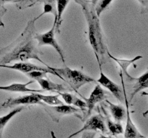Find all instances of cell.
<instances>
[{
	"mask_svg": "<svg viewBox=\"0 0 148 138\" xmlns=\"http://www.w3.org/2000/svg\"><path fill=\"white\" fill-rule=\"evenodd\" d=\"M58 94L60 95L62 97V99H63V100L64 101L65 103H66V104H72V102H73V100H74V97H75V96H74L73 94H72V93H68V92H64V91H62V92H58Z\"/></svg>",
	"mask_w": 148,
	"mask_h": 138,
	"instance_id": "obj_25",
	"label": "cell"
},
{
	"mask_svg": "<svg viewBox=\"0 0 148 138\" xmlns=\"http://www.w3.org/2000/svg\"><path fill=\"white\" fill-rule=\"evenodd\" d=\"M106 92L103 90L101 85H96L92 91L91 92L89 97L84 98V100L86 102L87 110H88L86 116H90L95 105L98 102H101L103 101L104 99H106Z\"/></svg>",
	"mask_w": 148,
	"mask_h": 138,
	"instance_id": "obj_10",
	"label": "cell"
},
{
	"mask_svg": "<svg viewBox=\"0 0 148 138\" xmlns=\"http://www.w3.org/2000/svg\"><path fill=\"white\" fill-rule=\"evenodd\" d=\"M145 1H148V0H145Z\"/></svg>",
	"mask_w": 148,
	"mask_h": 138,
	"instance_id": "obj_32",
	"label": "cell"
},
{
	"mask_svg": "<svg viewBox=\"0 0 148 138\" xmlns=\"http://www.w3.org/2000/svg\"><path fill=\"white\" fill-rule=\"evenodd\" d=\"M46 66V68L41 67V66H36L35 64H32L30 63H26L25 61L24 62H19V63H16L13 65H8V64H0V68H8V69H12L14 70H18V71L22 72L23 73H27L28 72L32 71V70H42V71H45L47 73H51V74L55 75L54 72L49 68L46 64L45 65Z\"/></svg>",
	"mask_w": 148,
	"mask_h": 138,
	"instance_id": "obj_9",
	"label": "cell"
},
{
	"mask_svg": "<svg viewBox=\"0 0 148 138\" xmlns=\"http://www.w3.org/2000/svg\"><path fill=\"white\" fill-rule=\"evenodd\" d=\"M7 9L4 8L3 6H1V7H0V27H4V24L2 22V17L5 14V13L7 12Z\"/></svg>",
	"mask_w": 148,
	"mask_h": 138,
	"instance_id": "obj_27",
	"label": "cell"
},
{
	"mask_svg": "<svg viewBox=\"0 0 148 138\" xmlns=\"http://www.w3.org/2000/svg\"><path fill=\"white\" fill-rule=\"evenodd\" d=\"M98 1V0H91V4H92L93 6H95V4H97V2Z\"/></svg>",
	"mask_w": 148,
	"mask_h": 138,
	"instance_id": "obj_30",
	"label": "cell"
},
{
	"mask_svg": "<svg viewBox=\"0 0 148 138\" xmlns=\"http://www.w3.org/2000/svg\"><path fill=\"white\" fill-rule=\"evenodd\" d=\"M14 0H0V7L2 6V4H4V3L7 2H12V1H14Z\"/></svg>",
	"mask_w": 148,
	"mask_h": 138,
	"instance_id": "obj_29",
	"label": "cell"
},
{
	"mask_svg": "<svg viewBox=\"0 0 148 138\" xmlns=\"http://www.w3.org/2000/svg\"><path fill=\"white\" fill-rule=\"evenodd\" d=\"M97 82L100 83V85L104 86L108 90L110 91L111 93L120 102H123L124 101V91H122L119 85L114 83L113 80H111L105 73L102 72L101 69V74H100L99 78L98 80H96Z\"/></svg>",
	"mask_w": 148,
	"mask_h": 138,
	"instance_id": "obj_11",
	"label": "cell"
},
{
	"mask_svg": "<svg viewBox=\"0 0 148 138\" xmlns=\"http://www.w3.org/2000/svg\"><path fill=\"white\" fill-rule=\"evenodd\" d=\"M106 122L107 128L112 135L116 136L117 135L124 133V129L120 122H113L110 119H107Z\"/></svg>",
	"mask_w": 148,
	"mask_h": 138,
	"instance_id": "obj_21",
	"label": "cell"
},
{
	"mask_svg": "<svg viewBox=\"0 0 148 138\" xmlns=\"http://www.w3.org/2000/svg\"><path fill=\"white\" fill-rule=\"evenodd\" d=\"M42 102H44L47 105H60L64 104L63 101L59 99V95H43L40 93H35Z\"/></svg>",
	"mask_w": 148,
	"mask_h": 138,
	"instance_id": "obj_20",
	"label": "cell"
},
{
	"mask_svg": "<svg viewBox=\"0 0 148 138\" xmlns=\"http://www.w3.org/2000/svg\"><path fill=\"white\" fill-rule=\"evenodd\" d=\"M46 74H47L46 72L42 71V70H32V71L25 73L27 77L36 80L39 78H47Z\"/></svg>",
	"mask_w": 148,
	"mask_h": 138,
	"instance_id": "obj_23",
	"label": "cell"
},
{
	"mask_svg": "<svg viewBox=\"0 0 148 138\" xmlns=\"http://www.w3.org/2000/svg\"><path fill=\"white\" fill-rule=\"evenodd\" d=\"M72 104H73L74 106H77V108H79L80 110H82V112H85V109L87 108L86 102L84 101H82V99H79V98H77L75 96V97H74V100H73V102H72Z\"/></svg>",
	"mask_w": 148,
	"mask_h": 138,
	"instance_id": "obj_26",
	"label": "cell"
},
{
	"mask_svg": "<svg viewBox=\"0 0 148 138\" xmlns=\"http://www.w3.org/2000/svg\"><path fill=\"white\" fill-rule=\"evenodd\" d=\"M77 3L79 2V1H88V0H75Z\"/></svg>",
	"mask_w": 148,
	"mask_h": 138,
	"instance_id": "obj_31",
	"label": "cell"
},
{
	"mask_svg": "<svg viewBox=\"0 0 148 138\" xmlns=\"http://www.w3.org/2000/svg\"><path fill=\"white\" fill-rule=\"evenodd\" d=\"M141 95L142 96H148V93H147V92H142ZM147 115H148V109L143 113V116H146Z\"/></svg>",
	"mask_w": 148,
	"mask_h": 138,
	"instance_id": "obj_28",
	"label": "cell"
},
{
	"mask_svg": "<svg viewBox=\"0 0 148 138\" xmlns=\"http://www.w3.org/2000/svg\"><path fill=\"white\" fill-rule=\"evenodd\" d=\"M70 0H56V10H57V18L56 22V32H60V26L62 22V14L66 9V6L69 4Z\"/></svg>",
	"mask_w": 148,
	"mask_h": 138,
	"instance_id": "obj_18",
	"label": "cell"
},
{
	"mask_svg": "<svg viewBox=\"0 0 148 138\" xmlns=\"http://www.w3.org/2000/svg\"><path fill=\"white\" fill-rule=\"evenodd\" d=\"M25 106H18V107H16L15 109H12L11 112H9L7 114L4 115V116H0V138L2 137L3 131H4V127L7 125V124L15 116L16 114H17L18 113H20V112L25 109Z\"/></svg>",
	"mask_w": 148,
	"mask_h": 138,
	"instance_id": "obj_17",
	"label": "cell"
},
{
	"mask_svg": "<svg viewBox=\"0 0 148 138\" xmlns=\"http://www.w3.org/2000/svg\"><path fill=\"white\" fill-rule=\"evenodd\" d=\"M41 106L44 107L52 120L55 122H58L62 116L65 115L72 114L79 112L80 109L79 108L74 107L69 104H60V105H45L42 103Z\"/></svg>",
	"mask_w": 148,
	"mask_h": 138,
	"instance_id": "obj_5",
	"label": "cell"
},
{
	"mask_svg": "<svg viewBox=\"0 0 148 138\" xmlns=\"http://www.w3.org/2000/svg\"><path fill=\"white\" fill-rule=\"evenodd\" d=\"M34 83V80H30L27 83H14L7 86H0V91L9 92H29V93H40L43 90L29 89L27 86Z\"/></svg>",
	"mask_w": 148,
	"mask_h": 138,
	"instance_id": "obj_12",
	"label": "cell"
},
{
	"mask_svg": "<svg viewBox=\"0 0 148 138\" xmlns=\"http://www.w3.org/2000/svg\"><path fill=\"white\" fill-rule=\"evenodd\" d=\"M113 0H98L97 4H95V10L98 17H100L101 13L111 4Z\"/></svg>",
	"mask_w": 148,
	"mask_h": 138,
	"instance_id": "obj_22",
	"label": "cell"
},
{
	"mask_svg": "<svg viewBox=\"0 0 148 138\" xmlns=\"http://www.w3.org/2000/svg\"><path fill=\"white\" fill-rule=\"evenodd\" d=\"M43 102L38 99L35 93H32L30 95L19 96L17 98H8L3 103H0V109L12 108L19 105H28V104H40Z\"/></svg>",
	"mask_w": 148,
	"mask_h": 138,
	"instance_id": "obj_7",
	"label": "cell"
},
{
	"mask_svg": "<svg viewBox=\"0 0 148 138\" xmlns=\"http://www.w3.org/2000/svg\"><path fill=\"white\" fill-rule=\"evenodd\" d=\"M46 66L54 72L56 76L65 80L77 93H78V89H80L84 85L97 82L93 78L76 69H72L69 67L53 68L48 65Z\"/></svg>",
	"mask_w": 148,
	"mask_h": 138,
	"instance_id": "obj_3",
	"label": "cell"
},
{
	"mask_svg": "<svg viewBox=\"0 0 148 138\" xmlns=\"http://www.w3.org/2000/svg\"><path fill=\"white\" fill-rule=\"evenodd\" d=\"M77 4L81 6L85 14L88 27V40L101 69V66L106 63V55H108V50L104 43L99 17L96 14L94 6L89 1H79Z\"/></svg>",
	"mask_w": 148,
	"mask_h": 138,
	"instance_id": "obj_2",
	"label": "cell"
},
{
	"mask_svg": "<svg viewBox=\"0 0 148 138\" xmlns=\"http://www.w3.org/2000/svg\"><path fill=\"white\" fill-rule=\"evenodd\" d=\"M36 80L40 85V88L43 91L58 93V92L65 91L67 90V89L65 88L63 85L54 83V82L48 79L47 78H39Z\"/></svg>",
	"mask_w": 148,
	"mask_h": 138,
	"instance_id": "obj_15",
	"label": "cell"
},
{
	"mask_svg": "<svg viewBox=\"0 0 148 138\" xmlns=\"http://www.w3.org/2000/svg\"><path fill=\"white\" fill-rule=\"evenodd\" d=\"M120 76H121V83H122L123 86V91H124V101L126 103V128L125 130L124 131V137H133V138H140V137H145L143 135L140 134L137 128L136 127L135 124L133 123L132 119L131 118V115H130V108H129V101L127 99V94H126V90H125V85H124V78H123V74L121 72H120Z\"/></svg>",
	"mask_w": 148,
	"mask_h": 138,
	"instance_id": "obj_6",
	"label": "cell"
},
{
	"mask_svg": "<svg viewBox=\"0 0 148 138\" xmlns=\"http://www.w3.org/2000/svg\"><path fill=\"white\" fill-rule=\"evenodd\" d=\"M88 130L101 131L102 133H107V132H108V129H107L106 125L104 122L103 118L101 115H93L85 122L84 126L79 130L77 131L75 133L69 135V137H72L78 135L80 132Z\"/></svg>",
	"mask_w": 148,
	"mask_h": 138,
	"instance_id": "obj_8",
	"label": "cell"
},
{
	"mask_svg": "<svg viewBox=\"0 0 148 138\" xmlns=\"http://www.w3.org/2000/svg\"><path fill=\"white\" fill-rule=\"evenodd\" d=\"M131 83H132V91L130 95V101L132 100L137 93L148 88V70L140 77L134 78Z\"/></svg>",
	"mask_w": 148,
	"mask_h": 138,
	"instance_id": "obj_13",
	"label": "cell"
},
{
	"mask_svg": "<svg viewBox=\"0 0 148 138\" xmlns=\"http://www.w3.org/2000/svg\"><path fill=\"white\" fill-rule=\"evenodd\" d=\"M35 22L30 20L27 26L17 40L4 48L0 49V64H8L13 61L24 62L35 59L40 63H46L40 58L39 50L35 35Z\"/></svg>",
	"mask_w": 148,
	"mask_h": 138,
	"instance_id": "obj_1",
	"label": "cell"
},
{
	"mask_svg": "<svg viewBox=\"0 0 148 138\" xmlns=\"http://www.w3.org/2000/svg\"><path fill=\"white\" fill-rule=\"evenodd\" d=\"M106 101L108 103L110 112H111V115H112V116L114 117L115 122H120L125 119L127 112H126L124 106H121V105L120 104H115V103H113L112 102L109 101L107 100V99L106 100Z\"/></svg>",
	"mask_w": 148,
	"mask_h": 138,
	"instance_id": "obj_16",
	"label": "cell"
},
{
	"mask_svg": "<svg viewBox=\"0 0 148 138\" xmlns=\"http://www.w3.org/2000/svg\"><path fill=\"white\" fill-rule=\"evenodd\" d=\"M56 23L53 22V27L46 32L43 33V34H35L34 38L36 39V41L38 42V45H49L53 47L56 50L60 57L61 60H62L64 63H65L64 55V51L61 46L58 44L56 38H55V32H56Z\"/></svg>",
	"mask_w": 148,
	"mask_h": 138,
	"instance_id": "obj_4",
	"label": "cell"
},
{
	"mask_svg": "<svg viewBox=\"0 0 148 138\" xmlns=\"http://www.w3.org/2000/svg\"><path fill=\"white\" fill-rule=\"evenodd\" d=\"M48 13H51V14H53V16H54V21H53V22L56 23V18H57L56 0H45L44 5H43V12L40 16L35 18V20H37L42 15H43L44 14H48Z\"/></svg>",
	"mask_w": 148,
	"mask_h": 138,
	"instance_id": "obj_19",
	"label": "cell"
},
{
	"mask_svg": "<svg viewBox=\"0 0 148 138\" xmlns=\"http://www.w3.org/2000/svg\"><path fill=\"white\" fill-rule=\"evenodd\" d=\"M108 55L109 56L110 58H111V59H113L114 60H115V61L119 65L120 67H121V72L122 73L123 75H125L127 80H128V81H130V82L132 81L133 79H134V77H132V76H131L130 74H129V73L127 72V68H128V67L130 66V65L132 64V63H134V62L137 61V60L141 59L142 57H143V56L142 55L136 56L134 58L132 59V60H124V59H118V58H116V57H114V56H113L112 55L109 53V52H108Z\"/></svg>",
	"mask_w": 148,
	"mask_h": 138,
	"instance_id": "obj_14",
	"label": "cell"
},
{
	"mask_svg": "<svg viewBox=\"0 0 148 138\" xmlns=\"http://www.w3.org/2000/svg\"><path fill=\"white\" fill-rule=\"evenodd\" d=\"M35 1L36 0H14L13 2L18 9H24L27 7H30Z\"/></svg>",
	"mask_w": 148,
	"mask_h": 138,
	"instance_id": "obj_24",
	"label": "cell"
}]
</instances>
